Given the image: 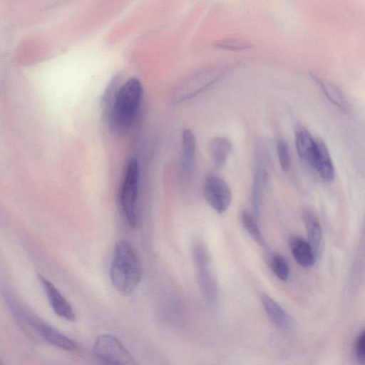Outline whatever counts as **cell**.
<instances>
[{
  "label": "cell",
  "mask_w": 365,
  "mask_h": 365,
  "mask_svg": "<svg viewBox=\"0 0 365 365\" xmlns=\"http://www.w3.org/2000/svg\"><path fill=\"white\" fill-rule=\"evenodd\" d=\"M143 96V86L136 78L127 80L114 94L108 107L110 127L119 133L128 132L134 125Z\"/></svg>",
  "instance_id": "cell-1"
},
{
  "label": "cell",
  "mask_w": 365,
  "mask_h": 365,
  "mask_svg": "<svg viewBox=\"0 0 365 365\" xmlns=\"http://www.w3.org/2000/svg\"><path fill=\"white\" fill-rule=\"evenodd\" d=\"M142 277V264L133 247L125 240L117 242L110 268L114 288L123 295H129L138 287Z\"/></svg>",
  "instance_id": "cell-2"
},
{
  "label": "cell",
  "mask_w": 365,
  "mask_h": 365,
  "mask_svg": "<svg viewBox=\"0 0 365 365\" xmlns=\"http://www.w3.org/2000/svg\"><path fill=\"white\" fill-rule=\"evenodd\" d=\"M5 300L18 324L30 335H35L54 346L66 351L76 352L79 345L24 307L12 294H4Z\"/></svg>",
  "instance_id": "cell-3"
},
{
  "label": "cell",
  "mask_w": 365,
  "mask_h": 365,
  "mask_svg": "<svg viewBox=\"0 0 365 365\" xmlns=\"http://www.w3.org/2000/svg\"><path fill=\"white\" fill-rule=\"evenodd\" d=\"M139 165L136 158H132L127 164L123 182L120 189V202L124 216L129 225L135 228L137 225V202L138 197Z\"/></svg>",
  "instance_id": "cell-4"
},
{
  "label": "cell",
  "mask_w": 365,
  "mask_h": 365,
  "mask_svg": "<svg viewBox=\"0 0 365 365\" xmlns=\"http://www.w3.org/2000/svg\"><path fill=\"white\" fill-rule=\"evenodd\" d=\"M93 354L98 361L106 364H136L129 351L117 337L110 334H103L96 338Z\"/></svg>",
  "instance_id": "cell-5"
},
{
  "label": "cell",
  "mask_w": 365,
  "mask_h": 365,
  "mask_svg": "<svg viewBox=\"0 0 365 365\" xmlns=\"http://www.w3.org/2000/svg\"><path fill=\"white\" fill-rule=\"evenodd\" d=\"M192 257L201 291L207 300L213 304L217 297V285L207 248L201 242L193 245Z\"/></svg>",
  "instance_id": "cell-6"
},
{
  "label": "cell",
  "mask_w": 365,
  "mask_h": 365,
  "mask_svg": "<svg viewBox=\"0 0 365 365\" xmlns=\"http://www.w3.org/2000/svg\"><path fill=\"white\" fill-rule=\"evenodd\" d=\"M226 71L227 68L213 67L199 73L179 86L175 91V100L180 102L195 96L221 78Z\"/></svg>",
  "instance_id": "cell-7"
},
{
  "label": "cell",
  "mask_w": 365,
  "mask_h": 365,
  "mask_svg": "<svg viewBox=\"0 0 365 365\" xmlns=\"http://www.w3.org/2000/svg\"><path fill=\"white\" fill-rule=\"evenodd\" d=\"M203 195L207 203L218 213H224L232 202V192L227 183L220 176L210 173L203 183Z\"/></svg>",
  "instance_id": "cell-8"
},
{
  "label": "cell",
  "mask_w": 365,
  "mask_h": 365,
  "mask_svg": "<svg viewBox=\"0 0 365 365\" xmlns=\"http://www.w3.org/2000/svg\"><path fill=\"white\" fill-rule=\"evenodd\" d=\"M39 279L54 312L67 321H75L76 319L75 312L61 292L44 277L39 275Z\"/></svg>",
  "instance_id": "cell-9"
},
{
  "label": "cell",
  "mask_w": 365,
  "mask_h": 365,
  "mask_svg": "<svg viewBox=\"0 0 365 365\" xmlns=\"http://www.w3.org/2000/svg\"><path fill=\"white\" fill-rule=\"evenodd\" d=\"M312 169L325 181L331 182L335 177V169L325 143L316 138V147Z\"/></svg>",
  "instance_id": "cell-10"
},
{
  "label": "cell",
  "mask_w": 365,
  "mask_h": 365,
  "mask_svg": "<svg viewBox=\"0 0 365 365\" xmlns=\"http://www.w3.org/2000/svg\"><path fill=\"white\" fill-rule=\"evenodd\" d=\"M295 146L298 155L309 168L312 169L316 147V138L302 125L296 127L294 133Z\"/></svg>",
  "instance_id": "cell-11"
},
{
  "label": "cell",
  "mask_w": 365,
  "mask_h": 365,
  "mask_svg": "<svg viewBox=\"0 0 365 365\" xmlns=\"http://www.w3.org/2000/svg\"><path fill=\"white\" fill-rule=\"evenodd\" d=\"M195 138L190 129L185 128L182 135V149L180 153V169L185 175L192 173L195 164Z\"/></svg>",
  "instance_id": "cell-12"
},
{
  "label": "cell",
  "mask_w": 365,
  "mask_h": 365,
  "mask_svg": "<svg viewBox=\"0 0 365 365\" xmlns=\"http://www.w3.org/2000/svg\"><path fill=\"white\" fill-rule=\"evenodd\" d=\"M264 180V170L262 158L259 153H256L251 196L253 215L256 219L260 217Z\"/></svg>",
  "instance_id": "cell-13"
},
{
  "label": "cell",
  "mask_w": 365,
  "mask_h": 365,
  "mask_svg": "<svg viewBox=\"0 0 365 365\" xmlns=\"http://www.w3.org/2000/svg\"><path fill=\"white\" fill-rule=\"evenodd\" d=\"M289 247L295 261L304 268L311 267L315 262L317 257L307 241L298 236H293L289 240Z\"/></svg>",
  "instance_id": "cell-14"
},
{
  "label": "cell",
  "mask_w": 365,
  "mask_h": 365,
  "mask_svg": "<svg viewBox=\"0 0 365 365\" xmlns=\"http://www.w3.org/2000/svg\"><path fill=\"white\" fill-rule=\"evenodd\" d=\"M303 217L307 233V242L317 258L322 244V229L320 222L317 215L309 210L304 212Z\"/></svg>",
  "instance_id": "cell-15"
},
{
  "label": "cell",
  "mask_w": 365,
  "mask_h": 365,
  "mask_svg": "<svg viewBox=\"0 0 365 365\" xmlns=\"http://www.w3.org/2000/svg\"><path fill=\"white\" fill-rule=\"evenodd\" d=\"M261 302L270 321L279 329L289 326V317L283 308L266 294L261 296Z\"/></svg>",
  "instance_id": "cell-16"
},
{
  "label": "cell",
  "mask_w": 365,
  "mask_h": 365,
  "mask_svg": "<svg viewBox=\"0 0 365 365\" xmlns=\"http://www.w3.org/2000/svg\"><path fill=\"white\" fill-rule=\"evenodd\" d=\"M232 147L230 140L225 137H215L210 141V154L216 168H221L225 165L232 151Z\"/></svg>",
  "instance_id": "cell-17"
},
{
  "label": "cell",
  "mask_w": 365,
  "mask_h": 365,
  "mask_svg": "<svg viewBox=\"0 0 365 365\" xmlns=\"http://www.w3.org/2000/svg\"><path fill=\"white\" fill-rule=\"evenodd\" d=\"M317 83L320 86L323 93L330 102L340 110L346 111L348 109V102L343 92L335 85L314 77Z\"/></svg>",
  "instance_id": "cell-18"
},
{
  "label": "cell",
  "mask_w": 365,
  "mask_h": 365,
  "mask_svg": "<svg viewBox=\"0 0 365 365\" xmlns=\"http://www.w3.org/2000/svg\"><path fill=\"white\" fill-rule=\"evenodd\" d=\"M241 223L248 235L260 246L265 247L266 242L259 228L257 219L247 211L242 212L240 215Z\"/></svg>",
  "instance_id": "cell-19"
},
{
  "label": "cell",
  "mask_w": 365,
  "mask_h": 365,
  "mask_svg": "<svg viewBox=\"0 0 365 365\" xmlns=\"http://www.w3.org/2000/svg\"><path fill=\"white\" fill-rule=\"evenodd\" d=\"M270 267L274 274L280 280L287 281L290 274V268L286 258L279 254H274L270 259Z\"/></svg>",
  "instance_id": "cell-20"
},
{
  "label": "cell",
  "mask_w": 365,
  "mask_h": 365,
  "mask_svg": "<svg viewBox=\"0 0 365 365\" xmlns=\"http://www.w3.org/2000/svg\"><path fill=\"white\" fill-rule=\"evenodd\" d=\"M213 46L225 51H243L252 48L254 45L241 39L223 38L215 41Z\"/></svg>",
  "instance_id": "cell-21"
},
{
  "label": "cell",
  "mask_w": 365,
  "mask_h": 365,
  "mask_svg": "<svg viewBox=\"0 0 365 365\" xmlns=\"http://www.w3.org/2000/svg\"><path fill=\"white\" fill-rule=\"evenodd\" d=\"M277 152L281 169L284 172L288 171L291 165L289 148L287 141L282 138L277 140Z\"/></svg>",
  "instance_id": "cell-22"
},
{
  "label": "cell",
  "mask_w": 365,
  "mask_h": 365,
  "mask_svg": "<svg viewBox=\"0 0 365 365\" xmlns=\"http://www.w3.org/2000/svg\"><path fill=\"white\" fill-rule=\"evenodd\" d=\"M355 353L358 361L361 363H364L365 361V334L364 331H362L356 338Z\"/></svg>",
  "instance_id": "cell-23"
},
{
  "label": "cell",
  "mask_w": 365,
  "mask_h": 365,
  "mask_svg": "<svg viewBox=\"0 0 365 365\" xmlns=\"http://www.w3.org/2000/svg\"><path fill=\"white\" fill-rule=\"evenodd\" d=\"M0 364H3L2 361L0 360Z\"/></svg>",
  "instance_id": "cell-24"
}]
</instances>
